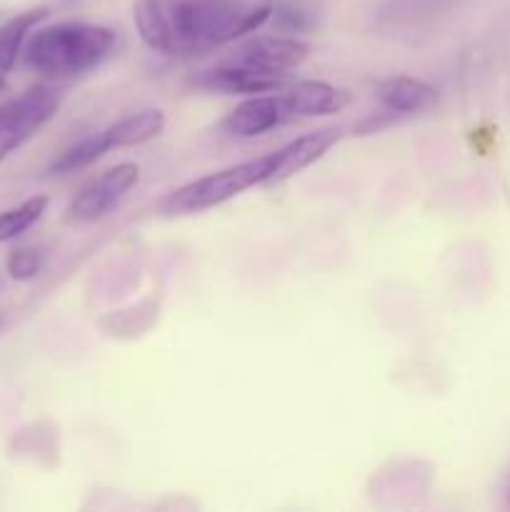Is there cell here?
<instances>
[{"label": "cell", "instance_id": "obj_8", "mask_svg": "<svg viewBox=\"0 0 510 512\" xmlns=\"http://www.w3.org/2000/svg\"><path fill=\"white\" fill-rule=\"evenodd\" d=\"M340 140L338 128H323L315 133L300 135L293 143L283 145L280 150L270 153V175L268 183H283V180L293 178L300 170L313 165L315 160L323 158L330 148Z\"/></svg>", "mask_w": 510, "mask_h": 512}, {"label": "cell", "instance_id": "obj_6", "mask_svg": "<svg viewBox=\"0 0 510 512\" xmlns=\"http://www.w3.org/2000/svg\"><path fill=\"white\" fill-rule=\"evenodd\" d=\"M138 178L140 170L135 163H120L105 170L70 200L68 220L70 223H95V220L105 218L138 183Z\"/></svg>", "mask_w": 510, "mask_h": 512}, {"label": "cell", "instance_id": "obj_11", "mask_svg": "<svg viewBox=\"0 0 510 512\" xmlns=\"http://www.w3.org/2000/svg\"><path fill=\"white\" fill-rule=\"evenodd\" d=\"M198 85L208 90H218L225 95H250V93H273V90L285 88V78L275 75L255 73V70L240 68V65L223 60L215 68L205 70L198 78Z\"/></svg>", "mask_w": 510, "mask_h": 512}, {"label": "cell", "instance_id": "obj_4", "mask_svg": "<svg viewBox=\"0 0 510 512\" xmlns=\"http://www.w3.org/2000/svg\"><path fill=\"white\" fill-rule=\"evenodd\" d=\"M58 108L60 95L48 85H35L18 98L8 100L0 108V160L28 143L43 125L58 115Z\"/></svg>", "mask_w": 510, "mask_h": 512}, {"label": "cell", "instance_id": "obj_12", "mask_svg": "<svg viewBox=\"0 0 510 512\" xmlns=\"http://www.w3.org/2000/svg\"><path fill=\"white\" fill-rule=\"evenodd\" d=\"M165 128V115L160 110H140V113H130L125 118L115 120L113 125L103 130L108 148H133V145H143L148 140L158 138Z\"/></svg>", "mask_w": 510, "mask_h": 512}, {"label": "cell", "instance_id": "obj_5", "mask_svg": "<svg viewBox=\"0 0 510 512\" xmlns=\"http://www.w3.org/2000/svg\"><path fill=\"white\" fill-rule=\"evenodd\" d=\"M310 53H313L310 43L295 35L293 38L290 35H255L225 60L240 68L255 70V73L288 78V73L298 70L310 58Z\"/></svg>", "mask_w": 510, "mask_h": 512}, {"label": "cell", "instance_id": "obj_13", "mask_svg": "<svg viewBox=\"0 0 510 512\" xmlns=\"http://www.w3.org/2000/svg\"><path fill=\"white\" fill-rule=\"evenodd\" d=\"M45 13H48L45 8H35L28 10V13L15 15L8 23L0 25V88H3L5 78H8V73L13 70L18 55L23 53L25 38H28L30 30L45 18Z\"/></svg>", "mask_w": 510, "mask_h": 512}, {"label": "cell", "instance_id": "obj_7", "mask_svg": "<svg viewBox=\"0 0 510 512\" xmlns=\"http://www.w3.org/2000/svg\"><path fill=\"white\" fill-rule=\"evenodd\" d=\"M283 123H290L283 95H253L225 115L223 130L233 138H255Z\"/></svg>", "mask_w": 510, "mask_h": 512}, {"label": "cell", "instance_id": "obj_10", "mask_svg": "<svg viewBox=\"0 0 510 512\" xmlns=\"http://www.w3.org/2000/svg\"><path fill=\"white\" fill-rule=\"evenodd\" d=\"M375 98L383 103L388 113L415 115L433 110L440 95L433 85L423 83V80L410 78V75H393L375 85Z\"/></svg>", "mask_w": 510, "mask_h": 512}, {"label": "cell", "instance_id": "obj_9", "mask_svg": "<svg viewBox=\"0 0 510 512\" xmlns=\"http://www.w3.org/2000/svg\"><path fill=\"white\" fill-rule=\"evenodd\" d=\"M290 120L315 118V115H335L350 105L348 90L323 80H300L290 88H280Z\"/></svg>", "mask_w": 510, "mask_h": 512}, {"label": "cell", "instance_id": "obj_14", "mask_svg": "<svg viewBox=\"0 0 510 512\" xmlns=\"http://www.w3.org/2000/svg\"><path fill=\"white\" fill-rule=\"evenodd\" d=\"M108 150H110L108 140H105L103 130H100V133L88 135V138H83V140H78L75 145H70L65 153H60L58 158L50 163L48 173L50 175H70V173H75V170L88 168L90 163H95L98 158H103Z\"/></svg>", "mask_w": 510, "mask_h": 512}, {"label": "cell", "instance_id": "obj_1", "mask_svg": "<svg viewBox=\"0 0 510 512\" xmlns=\"http://www.w3.org/2000/svg\"><path fill=\"white\" fill-rule=\"evenodd\" d=\"M273 15L270 5L238 0H138L135 25L145 45L163 55L200 53L233 43L263 28Z\"/></svg>", "mask_w": 510, "mask_h": 512}, {"label": "cell", "instance_id": "obj_2", "mask_svg": "<svg viewBox=\"0 0 510 512\" xmlns=\"http://www.w3.org/2000/svg\"><path fill=\"white\" fill-rule=\"evenodd\" d=\"M118 50V35L105 25L55 23L33 30L23 43V60L43 78H75L98 68Z\"/></svg>", "mask_w": 510, "mask_h": 512}, {"label": "cell", "instance_id": "obj_3", "mask_svg": "<svg viewBox=\"0 0 510 512\" xmlns=\"http://www.w3.org/2000/svg\"><path fill=\"white\" fill-rule=\"evenodd\" d=\"M270 175V153L263 158L245 160V163L233 165V168L218 170L205 178L193 180V183L183 185L175 193H170L163 200V213L170 215H190L203 213V210L223 205L240 195L243 190L253 188V185H265Z\"/></svg>", "mask_w": 510, "mask_h": 512}, {"label": "cell", "instance_id": "obj_17", "mask_svg": "<svg viewBox=\"0 0 510 512\" xmlns=\"http://www.w3.org/2000/svg\"><path fill=\"white\" fill-rule=\"evenodd\" d=\"M43 268V253L38 248H18L8 255V275L13 280H30Z\"/></svg>", "mask_w": 510, "mask_h": 512}, {"label": "cell", "instance_id": "obj_16", "mask_svg": "<svg viewBox=\"0 0 510 512\" xmlns=\"http://www.w3.org/2000/svg\"><path fill=\"white\" fill-rule=\"evenodd\" d=\"M273 23L275 28L283 33H310L318 25V13L313 5L303 3V0H285V3L273 8Z\"/></svg>", "mask_w": 510, "mask_h": 512}, {"label": "cell", "instance_id": "obj_15", "mask_svg": "<svg viewBox=\"0 0 510 512\" xmlns=\"http://www.w3.org/2000/svg\"><path fill=\"white\" fill-rule=\"evenodd\" d=\"M45 208H48V198L45 195H33L25 203L0 213V243H8V240L18 238L25 230L33 228L43 218Z\"/></svg>", "mask_w": 510, "mask_h": 512}]
</instances>
